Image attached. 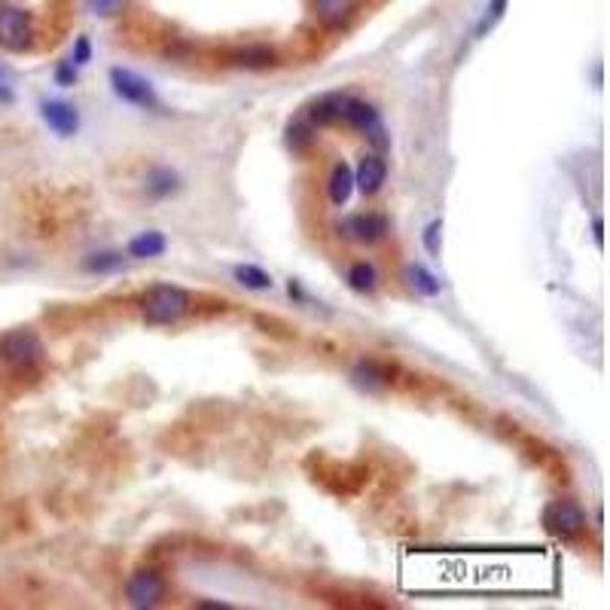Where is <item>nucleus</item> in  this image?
<instances>
[{"label":"nucleus","instance_id":"1","mask_svg":"<svg viewBox=\"0 0 610 610\" xmlns=\"http://www.w3.org/2000/svg\"><path fill=\"white\" fill-rule=\"evenodd\" d=\"M190 308H192V296L181 284H153L141 299L144 323H150V327L181 323L190 314Z\"/></svg>","mask_w":610,"mask_h":610},{"label":"nucleus","instance_id":"2","mask_svg":"<svg viewBox=\"0 0 610 610\" xmlns=\"http://www.w3.org/2000/svg\"><path fill=\"white\" fill-rule=\"evenodd\" d=\"M0 360L13 369V373H34L46 360L43 339L28 327L10 330L0 336Z\"/></svg>","mask_w":610,"mask_h":610},{"label":"nucleus","instance_id":"3","mask_svg":"<svg viewBox=\"0 0 610 610\" xmlns=\"http://www.w3.org/2000/svg\"><path fill=\"white\" fill-rule=\"evenodd\" d=\"M342 122L349 128L360 131V135L376 146V153H385L391 146V137H388V131H385L382 113L376 111V104L364 102V98H354V95L349 98L345 113H342Z\"/></svg>","mask_w":610,"mask_h":610},{"label":"nucleus","instance_id":"4","mask_svg":"<svg viewBox=\"0 0 610 610\" xmlns=\"http://www.w3.org/2000/svg\"><path fill=\"white\" fill-rule=\"evenodd\" d=\"M111 89L119 102L135 104L141 107V111H159L162 107L153 83L137 71H131V67H111Z\"/></svg>","mask_w":610,"mask_h":610},{"label":"nucleus","instance_id":"5","mask_svg":"<svg viewBox=\"0 0 610 610\" xmlns=\"http://www.w3.org/2000/svg\"><path fill=\"white\" fill-rule=\"evenodd\" d=\"M336 233L342 238H349L354 244H367L373 247L378 242H385L391 233V220L378 211H360V214H349L336 223Z\"/></svg>","mask_w":610,"mask_h":610},{"label":"nucleus","instance_id":"6","mask_svg":"<svg viewBox=\"0 0 610 610\" xmlns=\"http://www.w3.org/2000/svg\"><path fill=\"white\" fill-rule=\"evenodd\" d=\"M34 15L22 6H0V46L10 52H25L34 46Z\"/></svg>","mask_w":610,"mask_h":610},{"label":"nucleus","instance_id":"7","mask_svg":"<svg viewBox=\"0 0 610 610\" xmlns=\"http://www.w3.org/2000/svg\"><path fill=\"white\" fill-rule=\"evenodd\" d=\"M165 592H168L165 577L153 568H137L126 580V601H128V607H135V610L159 607L162 598H165Z\"/></svg>","mask_w":610,"mask_h":610},{"label":"nucleus","instance_id":"8","mask_svg":"<svg viewBox=\"0 0 610 610\" xmlns=\"http://www.w3.org/2000/svg\"><path fill=\"white\" fill-rule=\"evenodd\" d=\"M544 525L555 537H577L586 531V509L577 500H553L544 509Z\"/></svg>","mask_w":610,"mask_h":610},{"label":"nucleus","instance_id":"9","mask_svg":"<svg viewBox=\"0 0 610 610\" xmlns=\"http://www.w3.org/2000/svg\"><path fill=\"white\" fill-rule=\"evenodd\" d=\"M349 92H323V95L314 98L312 104L303 111V117L312 122L314 128H330L342 122L345 104H349Z\"/></svg>","mask_w":610,"mask_h":610},{"label":"nucleus","instance_id":"10","mask_svg":"<svg viewBox=\"0 0 610 610\" xmlns=\"http://www.w3.org/2000/svg\"><path fill=\"white\" fill-rule=\"evenodd\" d=\"M385 181H388V159L385 153H364L354 168V190L364 192V196H376L382 192Z\"/></svg>","mask_w":610,"mask_h":610},{"label":"nucleus","instance_id":"11","mask_svg":"<svg viewBox=\"0 0 610 610\" xmlns=\"http://www.w3.org/2000/svg\"><path fill=\"white\" fill-rule=\"evenodd\" d=\"M40 117L49 126V131H56L58 137H74L80 131V113H76L74 104L58 102V98H49V102L40 104Z\"/></svg>","mask_w":610,"mask_h":610},{"label":"nucleus","instance_id":"12","mask_svg":"<svg viewBox=\"0 0 610 610\" xmlns=\"http://www.w3.org/2000/svg\"><path fill=\"white\" fill-rule=\"evenodd\" d=\"M165 251H168V238H165V233H159V229H146V233H137L126 244V253H128L131 260H159Z\"/></svg>","mask_w":610,"mask_h":610},{"label":"nucleus","instance_id":"13","mask_svg":"<svg viewBox=\"0 0 610 610\" xmlns=\"http://www.w3.org/2000/svg\"><path fill=\"white\" fill-rule=\"evenodd\" d=\"M327 196L333 208H345L354 196V168L345 165V162H336L333 172H330L327 181Z\"/></svg>","mask_w":610,"mask_h":610},{"label":"nucleus","instance_id":"14","mask_svg":"<svg viewBox=\"0 0 610 610\" xmlns=\"http://www.w3.org/2000/svg\"><path fill=\"white\" fill-rule=\"evenodd\" d=\"M351 382L367 393L382 391L385 385H391V369L378 364V360H360V364L351 369Z\"/></svg>","mask_w":610,"mask_h":610},{"label":"nucleus","instance_id":"15","mask_svg":"<svg viewBox=\"0 0 610 610\" xmlns=\"http://www.w3.org/2000/svg\"><path fill=\"white\" fill-rule=\"evenodd\" d=\"M233 65L244 67V71H266V67L278 65V52L269 43H251L244 49L233 52Z\"/></svg>","mask_w":610,"mask_h":610},{"label":"nucleus","instance_id":"16","mask_svg":"<svg viewBox=\"0 0 610 610\" xmlns=\"http://www.w3.org/2000/svg\"><path fill=\"white\" fill-rule=\"evenodd\" d=\"M174 192H181V174L174 168L156 165L146 172V196L150 199H168Z\"/></svg>","mask_w":610,"mask_h":610},{"label":"nucleus","instance_id":"17","mask_svg":"<svg viewBox=\"0 0 610 610\" xmlns=\"http://www.w3.org/2000/svg\"><path fill=\"white\" fill-rule=\"evenodd\" d=\"M233 278H235V284H242L244 290H272L275 287V281H272V275L266 272L262 266H257V262H238V266L233 269Z\"/></svg>","mask_w":610,"mask_h":610},{"label":"nucleus","instance_id":"18","mask_svg":"<svg viewBox=\"0 0 610 610\" xmlns=\"http://www.w3.org/2000/svg\"><path fill=\"white\" fill-rule=\"evenodd\" d=\"M126 266V257H122L119 251H95L89 253V257H83L80 269L86 275H113L119 272V269Z\"/></svg>","mask_w":610,"mask_h":610},{"label":"nucleus","instance_id":"19","mask_svg":"<svg viewBox=\"0 0 610 610\" xmlns=\"http://www.w3.org/2000/svg\"><path fill=\"white\" fill-rule=\"evenodd\" d=\"M314 15L330 28H342L354 15L351 0H314Z\"/></svg>","mask_w":610,"mask_h":610},{"label":"nucleus","instance_id":"20","mask_svg":"<svg viewBox=\"0 0 610 610\" xmlns=\"http://www.w3.org/2000/svg\"><path fill=\"white\" fill-rule=\"evenodd\" d=\"M406 284L412 287L419 296H428L434 299L439 296V290H443V284H439V278L434 272H428V269L421 266V262H412V266H406Z\"/></svg>","mask_w":610,"mask_h":610},{"label":"nucleus","instance_id":"21","mask_svg":"<svg viewBox=\"0 0 610 610\" xmlns=\"http://www.w3.org/2000/svg\"><path fill=\"white\" fill-rule=\"evenodd\" d=\"M345 281H349V287L354 293H376V287H378V269L369 260H358V262H351V269H349V275H345Z\"/></svg>","mask_w":610,"mask_h":610},{"label":"nucleus","instance_id":"22","mask_svg":"<svg viewBox=\"0 0 610 610\" xmlns=\"http://www.w3.org/2000/svg\"><path fill=\"white\" fill-rule=\"evenodd\" d=\"M314 135H318V128L312 126V122H308L303 113H299L296 119H290L287 122V131H284V141H287V146L293 153H303V150H308V146H312V141H314Z\"/></svg>","mask_w":610,"mask_h":610},{"label":"nucleus","instance_id":"23","mask_svg":"<svg viewBox=\"0 0 610 610\" xmlns=\"http://www.w3.org/2000/svg\"><path fill=\"white\" fill-rule=\"evenodd\" d=\"M507 6H509V0H489L485 4V10L480 15V22H476V37H489L494 28L504 22V15H507Z\"/></svg>","mask_w":610,"mask_h":610},{"label":"nucleus","instance_id":"24","mask_svg":"<svg viewBox=\"0 0 610 610\" xmlns=\"http://www.w3.org/2000/svg\"><path fill=\"white\" fill-rule=\"evenodd\" d=\"M128 0H83V6H86L89 15H95V19H117L126 10Z\"/></svg>","mask_w":610,"mask_h":610},{"label":"nucleus","instance_id":"25","mask_svg":"<svg viewBox=\"0 0 610 610\" xmlns=\"http://www.w3.org/2000/svg\"><path fill=\"white\" fill-rule=\"evenodd\" d=\"M421 244H424V251L430 253V257H439V247H443V220H430L428 226H424V233H421Z\"/></svg>","mask_w":610,"mask_h":610},{"label":"nucleus","instance_id":"26","mask_svg":"<svg viewBox=\"0 0 610 610\" xmlns=\"http://www.w3.org/2000/svg\"><path fill=\"white\" fill-rule=\"evenodd\" d=\"M76 71H80V67H76L71 58H61L58 65H56V74H52V76H56V83H58L61 89H71L74 83H76Z\"/></svg>","mask_w":610,"mask_h":610},{"label":"nucleus","instance_id":"27","mask_svg":"<svg viewBox=\"0 0 610 610\" xmlns=\"http://www.w3.org/2000/svg\"><path fill=\"white\" fill-rule=\"evenodd\" d=\"M71 61H74L76 67H83V65H89V61H92V43H89V37H86V34L76 37V40H74Z\"/></svg>","mask_w":610,"mask_h":610},{"label":"nucleus","instance_id":"28","mask_svg":"<svg viewBox=\"0 0 610 610\" xmlns=\"http://www.w3.org/2000/svg\"><path fill=\"white\" fill-rule=\"evenodd\" d=\"M592 238H596L598 247L605 244V223H601V220H592Z\"/></svg>","mask_w":610,"mask_h":610},{"label":"nucleus","instance_id":"29","mask_svg":"<svg viewBox=\"0 0 610 610\" xmlns=\"http://www.w3.org/2000/svg\"><path fill=\"white\" fill-rule=\"evenodd\" d=\"M199 607H220V610H229L226 601H196Z\"/></svg>","mask_w":610,"mask_h":610}]
</instances>
